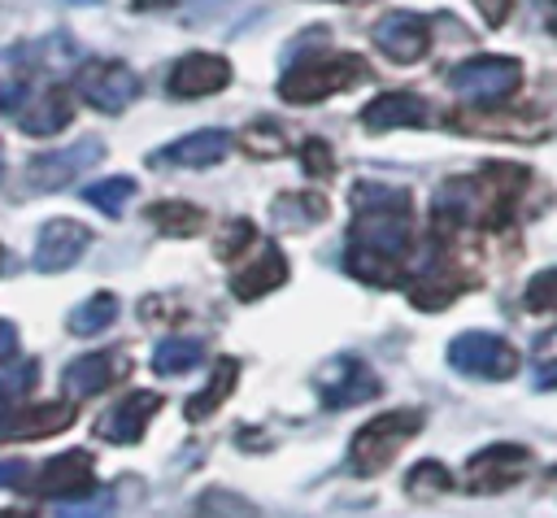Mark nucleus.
<instances>
[{
  "instance_id": "f257e3e1",
  "label": "nucleus",
  "mask_w": 557,
  "mask_h": 518,
  "mask_svg": "<svg viewBox=\"0 0 557 518\" xmlns=\"http://www.w3.org/2000/svg\"><path fill=\"white\" fill-rule=\"evenodd\" d=\"M413 257V200L392 183L352 187V226L344 266L370 287H405Z\"/></svg>"
},
{
  "instance_id": "f03ea898",
  "label": "nucleus",
  "mask_w": 557,
  "mask_h": 518,
  "mask_svg": "<svg viewBox=\"0 0 557 518\" xmlns=\"http://www.w3.org/2000/svg\"><path fill=\"white\" fill-rule=\"evenodd\" d=\"M535 174L518 161H487L474 174H453L431 196L435 235H483L505 231L531 200Z\"/></svg>"
},
{
  "instance_id": "7ed1b4c3",
  "label": "nucleus",
  "mask_w": 557,
  "mask_h": 518,
  "mask_svg": "<svg viewBox=\"0 0 557 518\" xmlns=\"http://www.w3.org/2000/svg\"><path fill=\"white\" fill-rule=\"evenodd\" d=\"M448 126L474 139H505V144H540L557 135V74H544L535 87H518L509 100L496 104H461L448 113Z\"/></svg>"
},
{
  "instance_id": "20e7f679",
  "label": "nucleus",
  "mask_w": 557,
  "mask_h": 518,
  "mask_svg": "<svg viewBox=\"0 0 557 518\" xmlns=\"http://www.w3.org/2000/svg\"><path fill=\"white\" fill-rule=\"evenodd\" d=\"M361 78H370V61L366 57H357V52H313V57H300L278 78V100L318 104V100H331V96L357 87Z\"/></svg>"
},
{
  "instance_id": "39448f33",
  "label": "nucleus",
  "mask_w": 557,
  "mask_h": 518,
  "mask_svg": "<svg viewBox=\"0 0 557 518\" xmlns=\"http://www.w3.org/2000/svg\"><path fill=\"white\" fill-rule=\"evenodd\" d=\"M422 422H426L422 409H387V414L370 418V422L348 440V470H352V474H366V479L383 474V470L400 457V448H405L409 440H418Z\"/></svg>"
},
{
  "instance_id": "423d86ee",
  "label": "nucleus",
  "mask_w": 557,
  "mask_h": 518,
  "mask_svg": "<svg viewBox=\"0 0 557 518\" xmlns=\"http://www.w3.org/2000/svg\"><path fill=\"white\" fill-rule=\"evenodd\" d=\"M522 61L518 57H500V52H479L466 57L448 70V87L457 91L461 104H496L509 100L522 87Z\"/></svg>"
},
{
  "instance_id": "0eeeda50",
  "label": "nucleus",
  "mask_w": 557,
  "mask_h": 518,
  "mask_svg": "<svg viewBox=\"0 0 557 518\" xmlns=\"http://www.w3.org/2000/svg\"><path fill=\"white\" fill-rule=\"evenodd\" d=\"M448 366L466 379H487V383H505L518 374V348L505 335L492 331H461L448 340L444 348Z\"/></svg>"
},
{
  "instance_id": "6e6552de",
  "label": "nucleus",
  "mask_w": 557,
  "mask_h": 518,
  "mask_svg": "<svg viewBox=\"0 0 557 518\" xmlns=\"http://www.w3.org/2000/svg\"><path fill=\"white\" fill-rule=\"evenodd\" d=\"M531 448L527 444H513V440H496V444H483L479 453L466 457V470H461V483L466 492L474 496H496L505 488H518L527 474H531Z\"/></svg>"
},
{
  "instance_id": "1a4fd4ad",
  "label": "nucleus",
  "mask_w": 557,
  "mask_h": 518,
  "mask_svg": "<svg viewBox=\"0 0 557 518\" xmlns=\"http://www.w3.org/2000/svg\"><path fill=\"white\" fill-rule=\"evenodd\" d=\"M74 91H78V100H83L87 109H96V113H122V109L135 104L139 78H135V70H131L126 61H117V57H91V61H83V65L74 70Z\"/></svg>"
},
{
  "instance_id": "9d476101",
  "label": "nucleus",
  "mask_w": 557,
  "mask_h": 518,
  "mask_svg": "<svg viewBox=\"0 0 557 518\" xmlns=\"http://www.w3.org/2000/svg\"><path fill=\"white\" fill-rule=\"evenodd\" d=\"M374 48L392 61V65H418L426 52H431V22L422 13H409V9H396V13H383L370 30Z\"/></svg>"
},
{
  "instance_id": "9b49d317",
  "label": "nucleus",
  "mask_w": 557,
  "mask_h": 518,
  "mask_svg": "<svg viewBox=\"0 0 557 518\" xmlns=\"http://www.w3.org/2000/svg\"><path fill=\"white\" fill-rule=\"evenodd\" d=\"M231 78H235V70H231V61L222 52H187V57H178L170 65L165 91L174 100H205V96L226 91Z\"/></svg>"
},
{
  "instance_id": "f8f14e48",
  "label": "nucleus",
  "mask_w": 557,
  "mask_h": 518,
  "mask_svg": "<svg viewBox=\"0 0 557 518\" xmlns=\"http://www.w3.org/2000/svg\"><path fill=\"white\" fill-rule=\"evenodd\" d=\"M100 157H104L100 139H78V144H70V148L39 152V157H30V165H26V187H30V192H61V187H70L83 170H91Z\"/></svg>"
},
{
  "instance_id": "ddd939ff",
  "label": "nucleus",
  "mask_w": 557,
  "mask_h": 518,
  "mask_svg": "<svg viewBox=\"0 0 557 518\" xmlns=\"http://www.w3.org/2000/svg\"><path fill=\"white\" fill-rule=\"evenodd\" d=\"M4 109L13 113V122H17L26 135H39V139L61 135V131L74 122V104H70V96H65L61 87L22 91V83H17V96L4 100Z\"/></svg>"
},
{
  "instance_id": "4468645a",
  "label": "nucleus",
  "mask_w": 557,
  "mask_h": 518,
  "mask_svg": "<svg viewBox=\"0 0 557 518\" xmlns=\"http://www.w3.org/2000/svg\"><path fill=\"white\" fill-rule=\"evenodd\" d=\"M91 248V231L78 222V218H65V213H57V218H48L44 226H39V235H35V270L39 274H61V270H70V266H78V257Z\"/></svg>"
},
{
  "instance_id": "2eb2a0df",
  "label": "nucleus",
  "mask_w": 557,
  "mask_h": 518,
  "mask_svg": "<svg viewBox=\"0 0 557 518\" xmlns=\"http://www.w3.org/2000/svg\"><path fill=\"white\" fill-rule=\"evenodd\" d=\"M383 392V383H379V374L361 361V357H335L322 374H318V400L326 405V409H352V405H361V400H370V396H379Z\"/></svg>"
},
{
  "instance_id": "dca6fc26",
  "label": "nucleus",
  "mask_w": 557,
  "mask_h": 518,
  "mask_svg": "<svg viewBox=\"0 0 557 518\" xmlns=\"http://www.w3.org/2000/svg\"><path fill=\"white\" fill-rule=\"evenodd\" d=\"M96 457L87 448H70L52 461H44L35 474H30V492L35 496H48V501H74V496H87L96 488Z\"/></svg>"
},
{
  "instance_id": "f3484780",
  "label": "nucleus",
  "mask_w": 557,
  "mask_h": 518,
  "mask_svg": "<svg viewBox=\"0 0 557 518\" xmlns=\"http://www.w3.org/2000/svg\"><path fill=\"white\" fill-rule=\"evenodd\" d=\"M126 374H131L126 353H117V348H100V353L74 357V361L61 370V387L70 392V400H87V396L113 392Z\"/></svg>"
},
{
  "instance_id": "a211bd4d",
  "label": "nucleus",
  "mask_w": 557,
  "mask_h": 518,
  "mask_svg": "<svg viewBox=\"0 0 557 518\" xmlns=\"http://www.w3.org/2000/svg\"><path fill=\"white\" fill-rule=\"evenodd\" d=\"M157 414H161V392H126L117 405L100 414L96 435L104 444H139Z\"/></svg>"
},
{
  "instance_id": "6ab92c4d",
  "label": "nucleus",
  "mask_w": 557,
  "mask_h": 518,
  "mask_svg": "<svg viewBox=\"0 0 557 518\" xmlns=\"http://www.w3.org/2000/svg\"><path fill=\"white\" fill-rule=\"evenodd\" d=\"M287 274H292V266H287L283 248L265 239V244H252V257L235 270L231 292H235V300H261V296L278 292L287 283Z\"/></svg>"
},
{
  "instance_id": "aec40b11",
  "label": "nucleus",
  "mask_w": 557,
  "mask_h": 518,
  "mask_svg": "<svg viewBox=\"0 0 557 518\" xmlns=\"http://www.w3.org/2000/svg\"><path fill=\"white\" fill-rule=\"evenodd\" d=\"M231 152V135L218 131V126H205V131H191V135H178L170 139L165 148L148 152V165H178V170H205V165H218L222 157Z\"/></svg>"
},
{
  "instance_id": "412c9836",
  "label": "nucleus",
  "mask_w": 557,
  "mask_h": 518,
  "mask_svg": "<svg viewBox=\"0 0 557 518\" xmlns=\"http://www.w3.org/2000/svg\"><path fill=\"white\" fill-rule=\"evenodd\" d=\"M78 409L74 400H39V405H22L13 414L0 418V440H48L65 427H74Z\"/></svg>"
},
{
  "instance_id": "4be33fe9",
  "label": "nucleus",
  "mask_w": 557,
  "mask_h": 518,
  "mask_svg": "<svg viewBox=\"0 0 557 518\" xmlns=\"http://www.w3.org/2000/svg\"><path fill=\"white\" fill-rule=\"evenodd\" d=\"M361 126L370 135L383 131H400V126H431V104L418 91H379L366 109H361Z\"/></svg>"
},
{
  "instance_id": "5701e85b",
  "label": "nucleus",
  "mask_w": 557,
  "mask_h": 518,
  "mask_svg": "<svg viewBox=\"0 0 557 518\" xmlns=\"http://www.w3.org/2000/svg\"><path fill=\"white\" fill-rule=\"evenodd\" d=\"M235 383H239V361H235V357H222V361L213 366V374L205 379V387L187 396V405H183L187 422H205L209 414H218V409L231 400Z\"/></svg>"
},
{
  "instance_id": "b1692460",
  "label": "nucleus",
  "mask_w": 557,
  "mask_h": 518,
  "mask_svg": "<svg viewBox=\"0 0 557 518\" xmlns=\"http://www.w3.org/2000/svg\"><path fill=\"white\" fill-rule=\"evenodd\" d=\"M270 218H274L278 226H296V231H309V226H318V222H326V218H331V200H326L322 192H313V187H300V192H283V196H274V205H270Z\"/></svg>"
},
{
  "instance_id": "393cba45",
  "label": "nucleus",
  "mask_w": 557,
  "mask_h": 518,
  "mask_svg": "<svg viewBox=\"0 0 557 518\" xmlns=\"http://www.w3.org/2000/svg\"><path fill=\"white\" fill-rule=\"evenodd\" d=\"M148 222L161 235H170V239H187V235H200L205 231V209L191 205V200L170 196V200H152L148 205Z\"/></svg>"
},
{
  "instance_id": "a878e982",
  "label": "nucleus",
  "mask_w": 557,
  "mask_h": 518,
  "mask_svg": "<svg viewBox=\"0 0 557 518\" xmlns=\"http://www.w3.org/2000/svg\"><path fill=\"white\" fill-rule=\"evenodd\" d=\"M113 322H117V296H113V292H91V296L78 300V305L70 309V318H65L70 335H100V331H109Z\"/></svg>"
},
{
  "instance_id": "bb28decb",
  "label": "nucleus",
  "mask_w": 557,
  "mask_h": 518,
  "mask_svg": "<svg viewBox=\"0 0 557 518\" xmlns=\"http://www.w3.org/2000/svg\"><path fill=\"white\" fill-rule=\"evenodd\" d=\"M135 192H139V183H135L131 174H113V178H96V183H87L78 196H83L91 209H100L104 218H122V209L135 200Z\"/></svg>"
},
{
  "instance_id": "cd10ccee",
  "label": "nucleus",
  "mask_w": 557,
  "mask_h": 518,
  "mask_svg": "<svg viewBox=\"0 0 557 518\" xmlns=\"http://www.w3.org/2000/svg\"><path fill=\"white\" fill-rule=\"evenodd\" d=\"M200 357H205V344H200V340H191V335H165V340L152 348V361H148V366H152L161 379H170V374L191 370Z\"/></svg>"
},
{
  "instance_id": "c85d7f7f",
  "label": "nucleus",
  "mask_w": 557,
  "mask_h": 518,
  "mask_svg": "<svg viewBox=\"0 0 557 518\" xmlns=\"http://www.w3.org/2000/svg\"><path fill=\"white\" fill-rule=\"evenodd\" d=\"M187 518H261V509H257L248 496H239V492L209 488V492H200V496L191 501Z\"/></svg>"
},
{
  "instance_id": "c756f323",
  "label": "nucleus",
  "mask_w": 557,
  "mask_h": 518,
  "mask_svg": "<svg viewBox=\"0 0 557 518\" xmlns=\"http://www.w3.org/2000/svg\"><path fill=\"white\" fill-rule=\"evenodd\" d=\"M405 492H409L413 501L448 496V492H453V470H448L444 461H435V457L413 461V466H409V474H405Z\"/></svg>"
},
{
  "instance_id": "7c9ffc66",
  "label": "nucleus",
  "mask_w": 557,
  "mask_h": 518,
  "mask_svg": "<svg viewBox=\"0 0 557 518\" xmlns=\"http://www.w3.org/2000/svg\"><path fill=\"white\" fill-rule=\"evenodd\" d=\"M239 148H244L248 157H283L292 144H287V135H283L270 118H261V122H248V126L239 131Z\"/></svg>"
},
{
  "instance_id": "2f4dec72",
  "label": "nucleus",
  "mask_w": 557,
  "mask_h": 518,
  "mask_svg": "<svg viewBox=\"0 0 557 518\" xmlns=\"http://www.w3.org/2000/svg\"><path fill=\"white\" fill-rule=\"evenodd\" d=\"M252 244H257V226L248 218H231L213 239V257L218 261H235L239 252H252Z\"/></svg>"
},
{
  "instance_id": "473e14b6",
  "label": "nucleus",
  "mask_w": 557,
  "mask_h": 518,
  "mask_svg": "<svg viewBox=\"0 0 557 518\" xmlns=\"http://www.w3.org/2000/svg\"><path fill=\"white\" fill-rule=\"evenodd\" d=\"M522 305H527L531 313H553V318H557V266L540 270V274L527 283Z\"/></svg>"
},
{
  "instance_id": "72a5a7b5",
  "label": "nucleus",
  "mask_w": 557,
  "mask_h": 518,
  "mask_svg": "<svg viewBox=\"0 0 557 518\" xmlns=\"http://www.w3.org/2000/svg\"><path fill=\"white\" fill-rule=\"evenodd\" d=\"M296 157H300V165H305V174H309L313 183L335 174V152H331V144L318 139V135H309V139L296 148Z\"/></svg>"
},
{
  "instance_id": "f704fd0d",
  "label": "nucleus",
  "mask_w": 557,
  "mask_h": 518,
  "mask_svg": "<svg viewBox=\"0 0 557 518\" xmlns=\"http://www.w3.org/2000/svg\"><path fill=\"white\" fill-rule=\"evenodd\" d=\"M109 514V496H74V501H61V509L52 518H104Z\"/></svg>"
},
{
  "instance_id": "c9c22d12",
  "label": "nucleus",
  "mask_w": 557,
  "mask_h": 518,
  "mask_svg": "<svg viewBox=\"0 0 557 518\" xmlns=\"http://www.w3.org/2000/svg\"><path fill=\"white\" fill-rule=\"evenodd\" d=\"M35 383V361L30 357H22V366H9L4 374H0V396L9 400L13 392H26Z\"/></svg>"
},
{
  "instance_id": "e433bc0d",
  "label": "nucleus",
  "mask_w": 557,
  "mask_h": 518,
  "mask_svg": "<svg viewBox=\"0 0 557 518\" xmlns=\"http://www.w3.org/2000/svg\"><path fill=\"white\" fill-rule=\"evenodd\" d=\"M513 4H518V0H474V9L483 13L487 26H505V22L513 17Z\"/></svg>"
},
{
  "instance_id": "4c0bfd02",
  "label": "nucleus",
  "mask_w": 557,
  "mask_h": 518,
  "mask_svg": "<svg viewBox=\"0 0 557 518\" xmlns=\"http://www.w3.org/2000/svg\"><path fill=\"white\" fill-rule=\"evenodd\" d=\"M26 479V461H9L0 457V488H17Z\"/></svg>"
},
{
  "instance_id": "58836bf2",
  "label": "nucleus",
  "mask_w": 557,
  "mask_h": 518,
  "mask_svg": "<svg viewBox=\"0 0 557 518\" xmlns=\"http://www.w3.org/2000/svg\"><path fill=\"white\" fill-rule=\"evenodd\" d=\"M13 353H17V326L0 318V361H13Z\"/></svg>"
},
{
  "instance_id": "ea45409f",
  "label": "nucleus",
  "mask_w": 557,
  "mask_h": 518,
  "mask_svg": "<svg viewBox=\"0 0 557 518\" xmlns=\"http://www.w3.org/2000/svg\"><path fill=\"white\" fill-rule=\"evenodd\" d=\"M535 392H557V357L535 370Z\"/></svg>"
},
{
  "instance_id": "a19ab883",
  "label": "nucleus",
  "mask_w": 557,
  "mask_h": 518,
  "mask_svg": "<svg viewBox=\"0 0 557 518\" xmlns=\"http://www.w3.org/2000/svg\"><path fill=\"white\" fill-rule=\"evenodd\" d=\"M183 0H131L135 13H165V9H178Z\"/></svg>"
},
{
  "instance_id": "79ce46f5",
  "label": "nucleus",
  "mask_w": 557,
  "mask_h": 518,
  "mask_svg": "<svg viewBox=\"0 0 557 518\" xmlns=\"http://www.w3.org/2000/svg\"><path fill=\"white\" fill-rule=\"evenodd\" d=\"M548 9H544V26H548V35L557 39V0H544Z\"/></svg>"
},
{
  "instance_id": "37998d69",
  "label": "nucleus",
  "mask_w": 557,
  "mask_h": 518,
  "mask_svg": "<svg viewBox=\"0 0 557 518\" xmlns=\"http://www.w3.org/2000/svg\"><path fill=\"white\" fill-rule=\"evenodd\" d=\"M0 518H35V509L30 505H9V509H0Z\"/></svg>"
},
{
  "instance_id": "c03bdc74",
  "label": "nucleus",
  "mask_w": 557,
  "mask_h": 518,
  "mask_svg": "<svg viewBox=\"0 0 557 518\" xmlns=\"http://www.w3.org/2000/svg\"><path fill=\"white\" fill-rule=\"evenodd\" d=\"M335 4H374V0H335Z\"/></svg>"
},
{
  "instance_id": "a18cd8bd",
  "label": "nucleus",
  "mask_w": 557,
  "mask_h": 518,
  "mask_svg": "<svg viewBox=\"0 0 557 518\" xmlns=\"http://www.w3.org/2000/svg\"><path fill=\"white\" fill-rule=\"evenodd\" d=\"M65 4H100V0H65Z\"/></svg>"
},
{
  "instance_id": "49530a36",
  "label": "nucleus",
  "mask_w": 557,
  "mask_h": 518,
  "mask_svg": "<svg viewBox=\"0 0 557 518\" xmlns=\"http://www.w3.org/2000/svg\"><path fill=\"white\" fill-rule=\"evenodd\" d=\"M4 414H9V409H4V396H0V418H4Z\"/></svg>"
},
{
  "instance_id": "de8ad7c7",
  "label": "nucleus",
  "mask_w": 557,
  "mask_h": 518,
  "mask_svg": "<svg viewBox=\"0 0 557 518\" xmlns=\"http://www.w3.org/2000/svg\"><path fill=\"white\" fill-rule=\"evenodd\" d=\"M0 174H4V148H0Z\"/></svg>"
},
{
  "instance_id": "09e8293b",
  "label": "nucleus",
  "mask_w": 557,
  "mask_h": 518,
  "mask_svg": "<svg viewBox=\"0 0 557 518\" xmlns=\"http://www.w3.org/2000/svg\"><path fill=\"white\" fill-rule=\"evenodd\" d=\"M548 483H557V470H553V474H548Z\"/></svg>"
},
{
  "instance_id": "8fccbe9b",
  "label": "nucleus",
  "mask_w": 557,
  "mask_h": 518,
  "mask_svg": "<svg viewBox=\"0 0 557 518\" xmlns=\"http://www.w3.org/2000/svg\"><path fill=\"white\" fill-rule=\"evenodd\" d=\"M0 261H4V248H0Z\"/></svg>"
}]
</instances>
